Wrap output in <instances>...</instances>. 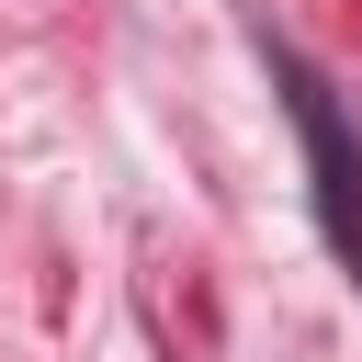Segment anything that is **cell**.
Listing matches in <instances>:
<instances>
[{
    "label": "cell",
    "mask_w": 362,
    "mask_h": 362,
    "mask_svg": "<svg viewBox=\"0 0 362 362\" xmlns=\"http://www.w3.org/2000/svg\"><path fill=\"white\" fill-rule=\"evenodd\" d=\"M294 113H305V147H317V170H328V181H317V192H328V226H339V249L362 260V158L339 147V124H328V90H317V79H294Z\"/></svg>",
    "instance_id": "1"
}]
</instances>
